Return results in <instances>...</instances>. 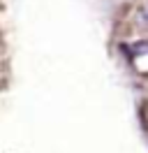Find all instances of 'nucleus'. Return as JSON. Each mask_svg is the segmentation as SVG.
<instances>
[{
  "mask_svg": "<svg viewBox=\"0 0 148 153\" xmlns=\"http://www.w3.org/2000/svg\"><path fill=\"white\" fill-rule=\"evenodd\" d=\"M134 21H137V28L148 30V0L137 10V16H134Z\"/></svg>",
  "mask_w": 148,
  "mask_h": 153,
  "instance_id": "1",
  "label": "nucleus"
}]
</instances>
